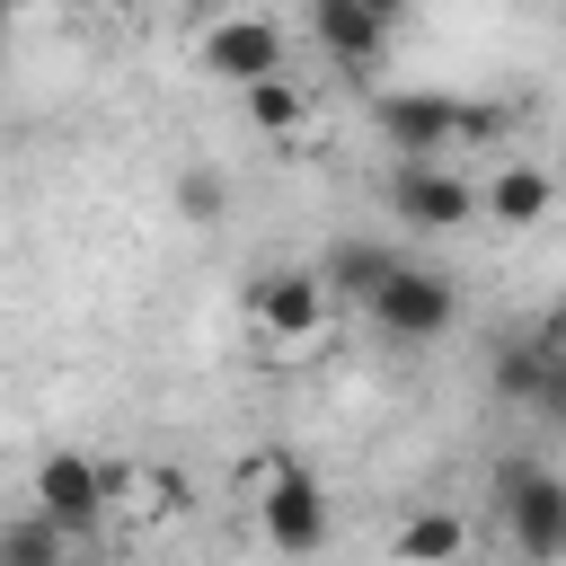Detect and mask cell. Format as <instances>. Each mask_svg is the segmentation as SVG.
Masks as SVG:
<instances>
[{
    "label": "cell",
    "instance_id": "obj_1",
    "mask_svg": "<svg viewBox=\"0 0 566 566\" xmlns=\"http://www.w3.org/2000/svg\"><path fill=\"white\" fill-rule=\"evenodd\" d=\"M486 495H495V522H504L513 557L566 566V469H548V460H495Z\"/></svg>",
    "mask_w": 566,
    "mask_h": 566
},
{
    "label": "cell",
    "instance_id": "obj_2",
    "mask_svg": "<svg viewBox=\"0 0 566 566\" xmlns=\"http://www.w3.org/2000/svg\"><path fill=\"white\" fill-rule=\"evenodd\" d=\"M27 504L88 548V539L106 531V513L124 504V469H106V460H88V451H44L35 478H27Z\"/></svg>",
    "mask_w": 566,
    "mask_h": 566
},
{
    "label": "cell",
    "instance_id": "obj_3",
    "mask_svg": "<svg viewBox=\"0 0 566 566\" xmlns=\"http://www.w3.org/2000/svg\"><path fill=\"white\" fill-rule=\"evenodd\" d=\"M363 318H371L389 345H442V336L460 327V283H451L442 265H398V274L363 301Z\"/></svg>",
    "mask_w": 566,
    "mask_h": 566
},
{
    "label": "cell",
    "instance_id": "obj_4",
    "mask_svg": "<svg viewBox=\"0 0 566 566\" xmlns=\"http://www.w3.org/2000/svg\"><path fill=\"white\" fill-rule=\"evenodd\" d=\"M195 71H203L212 88H256V80L292 71V53H283V27H274L265 9H221V18L195 35Z\"/></svg>",
    "mask_w": 566,
    "mask_h": 566
},
{
    "label": "cell",
    "instance_id": "obj_5",
    "mask_svg": "<svg viewBox=\"0 0 566 566\" xmlns=\"http://www.w3.org/2000/svg\"><path fill=\"white\" fill-rule=\"evenodd\" d=\"M256 531L283 557H318L327 548V486H318L310 460H265V478H256Z\"/></svg>",
    "mask_w": 566,
    "mask_h": 566
},
{
    "label": "cell",
    "instance_id": "obj_6",
    "mask_svg": "<svg viewBox=\"0 0 566 566\" xmlns=\"http://www.w3.org/2000/svg\"><path fill=\"white\" fill-rule=\"evenodd\" d=\"M389 212L407 221V230H469L478 221V186L460 177V168H442V159H398L389 168Z\"/></svg>",
    "mask_w": 566,
    "mask_h": 566
},
{
    "label": "cell",
    "instance_id": "obj_7",
    "mask_svg": "<svg viewBox=\"0 0 566 566\" xmlns=\"http://www.w3.org/2000/svg\"><path fill=\"white\" fill-rule=\"evenodd\" d=\"M371 133L398 159H442L460 142V97H442V88H389V97H371Z\"/></svg>",
    "mask_w": 566,
    "mask_h": 566
},
{
    "label": "cell",
    "instance_id": "obj_8",
    "mask_svg": "<svg viewBox=\"0 0 566 566\" xmlns=\"http://www.w3.org/2000/svg\"><path fill=\"white\" fill-rule=\"evenodd\" d=\"M248 310H256V327L265 336H283V345H310L318 327H327V283H318V265H265L256 283H248Z\"/></svg>",
    "mask_w": 566,
    "mask_h": 566
},
{
    "label": "cell",
    "instance_id": "obj_9",
    "mask_svg": "<svg viewBox=\"0 0 566 566\" xmlns=\"http://www.w3.org/2000/svg\"><path fill=\"white\" fill-rule=\"evenodd\" d=\"M478 212H495L504 230H539V221L557 212V177H548L539 159H504V168L478 186Z\"/></svg>",
    "mask_w": 566,
    "mask_h": 566
},
{
    "label": "cell",
    "instance_id": "obj_10",
    "mask_svg": "<svg viewBox=\"0 0 566 566\" xmlns=\"http://www.w3.org/2000/svg\"><path fill=\"white\" fill-rule=\"evenodd\" d=\"M310 35H318V53L345 62V71H380V53H389V27H380L371 9H354V0H318V9H310Z\"/></svg>",
    "mask_w": 566,
    "mask_h": 566
},
{
    "label": "cell",
    "instance_id": "obj_11",
    "mask_svg": "<svg viewBox=\"0 0 566 566\" xmlns=\"http://www.w3.org/2000/svg\"><path fill=\"white\" fill-rule=\"evenodd\" d=\"M398 265H407V256H398L389 239H336V248H327V265H318V283H327V301H354V310H363Z\"/></svg>",
    "mask_w": 566,
    "mask_h": 566
},
{
    "label": "cell",
    "instance_id": "obj_12",
    "mask_svg": "<svg viewBox=\"0 0 566 566\" xmlns=\"http://www.w3.org/2000/svg\"><path fill=\"white\" fill-rule=\"evenodd\" d=\"M469 557V522L451 504H416L398 522V566H460Z\"/></svg>",
    "mask_w": 566,
    "mask_h": 566
},
{
    "label": "cell",
    "instance_id": "obj_13",
    "mask_svg": "<svg viewBox=\"0 0 566 566\" xmlns=\"http://www.w3.org/2000/svg\"><path fill=\"white\" fill-rule=\"evenodd\" d=\"M71 548H80V539H71V531H62V522H44V513H35V504H27V513H9V522H0V566H62V557H71Z\"/></svg>",
    "mask_w": 566,
    "mask_h": 566
},
{
    "label": "cell",
    "instance_id": "obj_14",
    "mask_svg": "<svg viewBox=\"0 0 566 566\" xmlns=\"http://www.w3.org/2000/svg\"><path fill=\"white\" fill-rule=\"evenodd\" d=\"M239 115H248V133H301V124H310V97H301L292 71H274V80L239 88Z\"/></svg>",
    "mask_w": 566,
    "mask_h": 566
},
{
    "label": "cell",
    "instance_id": "obj_15",
    "mask_svg": "<svg viewBox=\"0 0 566 566\" xmlns=\"http://www.w3.org/2000/svg\"><path fill=\"white\" fill-rule=\"evenodd\" d=\"M539 371H548V336H504L495 363H486V380H495L504 407H531L539 398Z\"/></svg>",
    "mask_w": 566,
    "mask_h": 566
},
{
    "label": "cell",
    "instance_id": "obj_16",
    "mask_svg": "<svg viewBox=\"0 0 566 566\" xmlns=\"http://www.w3.org/2000/svg\"><path fill=\"white\" fill-rule=\"evenodd\" d=\"M221 212H230V177H221V168H177V221L203 230V221H221Z\"/></svg>",
    "mask_w": 566,
    "mask_h": 566
},
{
    "label": "cell",
    "instance_id": "obj_17",
    "mask_svg": "<svg viewBox=\"0 0 566 566\" xmlns=\"http://www.w3.org/2000/svg\"><path fill=\"white\" fill-rule=\"evenodd\" d=\"M124 486H133V504H142L150 522H168V513H186V478H177V469H133Z\"/></svg>",
    "mask_w": 566,
    "mask_h": 566
},
{
    "label": "cell",
    "instance_id": "obj_18",
    "mask_svg": "<svg viewBox=\"0 0 566 566\" xmlns=\"http://www.w3.org/2000/svg\"><path fill=\"white\" fill-rule=\"evenodd\" d=\"M354 9H371V18H380V27H398V18H407V9H416V0H354Z\"/></svg>",
    "mask_w": 566,
    "mask_h": 566
},
{
    "label": "cell",
    "instance_id": "obj_19",
    "mask_svg": "<svg viewBox=\"0 0 566 566\" xmlns=\"http://www.w3.org/2000/svg\"><path fill=\"white\" fill-rule=\"evenodd\" d=\"M62 566H97V557H80V548H71V557H62Z\"/></svg>",
    "mask_w": 566,
    "mask_h": 566
},
{
    "label": "cell",
    "instance_id": "obj_20",
    "mask_svg": "<svg viewBox=\"0 0 566 566\" xmlns=\"http://www.w3.org/2000/svg\"><path fill=\"white\" fill-rule=\"evenodd\" d=\"M0 9H35V0H0Z\"/></svg>",
    "mask_w": 566,
    "mask_h": 566
},
{
    "label": "cell",
    "instance_id": "obj_21",
    "mask_svg": "<svg viewBox=\"0 0 566 566\" xmlns=\"http://www.w3.org/2000/svg\"><path fill=\"white\" fill-rule=\"evenodd\" d=\"M310 9H318V0H310Z\"/></svg>",
    "mask_w": 566,
    "mask_h": 566
}]
</instances>
